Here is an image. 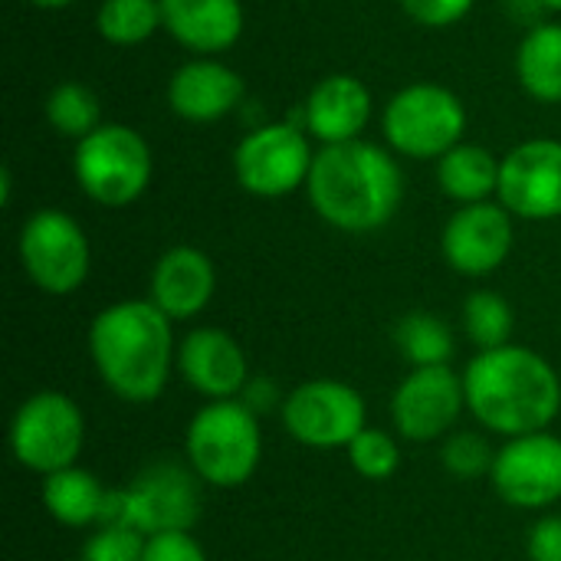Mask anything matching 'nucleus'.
Returning <instances> with one entry per match:
<instances>
[{
	"label": "nucleus",
	"instance_id": "2",
	"mask_svg": "<svg viewBox=\"0 0 561 561\" xmlns=\"http://www.w3.org/2000/svg\"><path fill=\"white\" fill-rule=\"evenodd\" d=\"M89 355L115 398L151 404L161 398L178 358L171 319L151 299L115 302L92 319Z\"/></svg>",
	"mask_w": 561,
	"mask_h": 561
},
{
	"label": "nucleus",
	"instance_id": "25",
	"mask_svg": "<svg viewBox=\"0 0 561 561\" xmlns=\"http://www.w3.org/2000/svg\"><path fill=\"white\" fill-rule=\"evenodd\" d=\"M95 30L112 46H141L164 30L161 0H102L95 10Z\"/></svg>",
	"mask_w": 561,
	"mask_h": 561
},
{
	"label": "nucleus",
	"instance_id": "29",
	"mask_svg": "<svg viewBox=\"0 0 561 561\" xmlns=\"http://www.w3.org/2000/svg\"><path fill=\"white\" fill-rule=\"evenodd\" d=\"M444 467L460 477V480H473V477H490L493 463H496V450L490 447V440L477 431H460L454 437H447L444 450H440Z\"/></svg>",
	"mask_w": 561,
	"mask_h": 561
},
{
	"label": "nucleus",
	"instance_id": "17",
	"mask_svg": "<svg viewBox=\"0 0 561 561\" xmlns=\"http://www.w3.org/2000/svg\"><path fill=\"white\" fill-rule=\"evenodd\" d=\"M174 368L207 401H230L250 381L243 348L224 329H194L178 345Z\"/></svg>",
	"mask_w": 561,
	"mask_h": 561
},
{
	"label": "nucleus",
	"instance_id": "9",
	"mask_svg": "<svg viewBox=\"0 0 561 561\" xmlns=\"http://www.w3.org/2000/svg\"><path fill=\"white\" fill-rule=\"evenodd\" d=\"M16 250L30 283L49 296H69L89 276V237L79 227V220L66 210H36L23 224Z\"/></svg>",
	"mask_w": 561,
	"mask_h": 561
},
{
	"label": "nucleus",
	"instance_id": "34",
	"mask_svg": "<svg viewBox=\"0 0 561 561\" xmlns=\"http://www.w3.org/2000/svg\"><path fill=\"white\" fill-rule=\"evenodd\" d=\"M240 401L260 417V414H270V411H276V404L283 408V398H279V388L270 381V378H253V381H247V388L240 391Z\"/></svg>",
	"mask_w": 561,
	"mask_h": 561
},
{
	"label": "nucleus",
	"instance_id": "16",
	"mask_svg": "<svg viewBox=\"0 0 561 561\" xmlns=\"http://www.w3.org/2000/svg\"><path fill=\"white\" fill-rule=\"evenodd\" d=\"M243 95V76L233 66L220 62L217 56H194L181 62L168 79L171 112L194 125L227 118L233 108H240Z\"/></svg>",
	"mask_w": 561,
	"mask_h": 561
},
{
	"label": "nucleus",
	"instance_id": "24",
	"mask_svg": "<svg viewBox=\"0 0 561 561\" xmlns=\"http://www.w3.org/2000/svg\"><path fill=\"white\" fill-rule=\"evenodd\" d=\"M43 115L53 125L56 135L82 141L89 138L95 128H102V99L92 85L66 79L59 85H53V92L43 102Z\"/></svg>",
	"mask_w": 561,
	"mask_h": 561
},
{
	"label": "nucleus",
	"instance_id": "26",
	"mask_svg": "<svg viewBox=\"0 0 561 561\" xmlns=\"http://www.w3.org/2000/svg\"><path fill=\"white\" fill-rule=\"evenodd\" d=\"M394 342L414 368H437L447 365L454 355V335L444 319L431 312H411L398 322Z\"/></svg>",
	"mask_w": 561,
	"mask_h": 561
},
{
	"label": "nucleus",
	"instance_id": "11",
	"mask_svg": "<svg viewBox=\"0 0 561 561\" xmlns=\"http://www.w3.org/2000/svg\"><path fill=\"white\" fill-rule=\"evenodd\" d=\"M125 493L131 529H138L141 536L191 533L201 519V477L178 460L148 463L125 486Z\"/></svg>",
	"mask_w": 561,
	"mask_h": 561
},
{
	"label": "nucleus",
	"instance_id": "15",
	"mask_svg": "<svg viewBox=\"0 0 561 561\" xmlns=\"http://www.w3.org/2000/svg\"><path fill=\"white\" fill-rule=\"evenodd\" d=\"M513 240H516L513 214L500 201H483V204H463L447 220L440 250L444 260L460 276H490L506 263Z\"/></svg>",
	"mask_w": 561,
	"mask_h": 561
},
{
	"label": "nucleus",
	"instance_id": "18",
	"mask_svg": "<svg viewBox=\"0 0 561 561\" xmlns=\"http://www.w3.org/2000/svg\"><path fill=\"white\" fill-rule=\"evenodd\" d=\"M371 122V89L352 72H332L302 102V128L322 145L358 141Z\"/></svg>",
	"mask_w": 561,
	"mask_h": 561
},
{
	"label": "nucleus",
	"instance_id": "14",
	"mask_svg": "<svg viewBox=\"0 0 561 561\" xmlns=\"http://www.w3.org/2000/svg\"><path fill=\"white\" fill-rule=\"evenodd\" d=\"M463 408V378H457L447 365L414 368L391 398V417L398 434L417 444L444 437L457 424Z\"/></svg>",
	"mask_w": 561,
	"mask_h": 561
},
{
	"label": "nucleus",
	"instance_id": "32",
	"mask_svg": "<svg viewBox=\"0 0 561 561\" xmlns=\"http://www.w3.org/2000/svg\"><path fill=\"white\" fill-rule=\"evenodd\" d=\"M141 561H207V556L191 533H158L145 539Z\"/></svg>",
	"mask_w": 561,
	"mask_h": 561
},
{
	"label": "nucleus",
	"instance_id": "1",
	"mask_svg": "<svg viewBox=\"0 0 561 561\" xmlns=\"http://www.w3.org/2000/svg\"><path fill=\"white\" fill-rule=\"evenodd\" d=\"M306 191L329 227L342 233H375L398 214L404 181L391 148L358 138L322 145Z\"/></svg>",
	"mask_w": 561,
	"mask_h": 561
},
{
	"label": "nucleus",
	"instance_id": "7",
	"mask_svg": "<svg viewBox=\"0 0 561 561\" xmlns=\"http://www.w3.org/2000/svg\"><path fill=\"white\" fill-rule=\"evenodd\" d=\"M316 164L312 135L293 122H266L240 138L233 148V174L253 197H286L309 184Z\"/></svg>",
	"mask_w": 561,
	"mask_h": 561
},
{
	"label": "nucleus",
	"instance_id": "8",
	"mask_svg": "<svg viewBox=\"0 0 561 561\" xmlns=\"http://www.w3.org/2000/svg\"><path fill=\"white\" fill-rule=\"evenodd\" d=\"M85 444V421L72 398L39 391L26 398L10 421V450L20 467L49 477L76 467Z\"/></svg>",
	"mask_w": 561,
	"mask_h": 561
},
{
	"label": "nucleus",
	"instance_id": "22",
	"mask_svg": "<svg viewBox=\"0 0 561 561\" xmlns=\"http://www.w3.org/2000/svg\"><path fill=\"white\" fill-rule=\"evenodd\" d=\"M516 79L542 105L561 102V23L529 26L516 49Z\"/></svg>",
	"mask_w": 561,
	"mask_h": 561
},
{
	"label": "nucleus",
	"instance_id": "6",
	"mask_svg": "<svg viewBox=\"0 0 561 561\" xmlns=\"http://www.w3.org/2000/svg\"><path fill=\"white\" fill-rule=\"evenodd\" d=\"M72 174L89 201L102 207H128L148 191L154 158L141 131L122 122H105L89 138L76 141Z\"/></svg>",
	"mask_w": 561,
	"mask_h": 561
},
{
	"label": "nucleus",
	"instance_id": "23",
	"mask_svg": "<svg viewBox=\"0 0 561 561\" xmlns=\"http://www.w3.org/2000/svg\"><path fill=\"white\" fill-rule=\"evenodd\" d=\"M105 493L108 490L99 483V477L82 467H66L59 473L43 477V506L59 526L69 529L99 526Z\"/></svg>",
	"mask_w": 561,
	"mask_h": 561
},
{
	"label": "nucleus",
	"instance_id": "30",
	"mask_svg": "<svg viewBox=\"0 0 561 561\" xmlns=\"http://www.w3.org/2000/svg\"><path fill=\"white\" fill-rule=\"evenodd\" d=\"M145 539L135 529H108L99 526L85 546H82V559L79 561H141L145 559Z\"/></svg>",
	"mask_w": 561,
	"mask_h": 561
},
{
	"label": "nucleus",
	"instance_id": "19",
	"mask_svg": "<svg viewBox=\"0 0 561 561\" xmlns=\"http://www.w3.org/2000/svg\"><path fill=\"white\" fill-rule=\"evenodd\" d=\"M217 289V270L210 256L197 247H171L158 256L151 270L148 299L171 319H194L201 316Z\"/></svg>",
	"mask_w": 561,
	"mask_h": 561
},
{
	"label": "nucleus",
	"instance_id": "37",
	"mask_svg": "<svg viewBox=\"0 0 561 561\" xmlns=\"http://www.w3.org/2000/svg\"><path fill=\"white\" fill-rule=\"evenodd\" d=\"M539 3H542V7H546L549 13H559V10H561V0H539Z\"/></svg>",
	"mask_w": 561,
	"mask_h": 561
},
{
	"label": "nucleus",
	"instance_id": "3",
	"mask_svg": "<svg viewBox=\"0 0 561 561\" xmlns=\"http://www.w3.org/2000/svg\"><path fill=\"white\" fill-rule=\"evenodd\" d=\"M463 391L480 427L510 440L546 431L561 411L556 368L523 345L480 352L463 371Z\"/></svg>",
	"mask_w": 561,
	"mask_h": 561
},
{
	"label": "nucleus",
	"instance_id": "35",
	"mask_svg": "<svg viewBox=\"0 0 561 561\" xmlns=\"http://www.w3.org/2000/svg\"><path fill=\"white\" fill-rule=\"evenodd\" d=\"M506 10H510L519 23H533V26H539V23H542V13H549L539 0H506Z\"/></svg>",
	"mask_w": 561,
	"mask_h": 561
},
{
	"label": "nucleus",
	"instance_id": "36",
	"mask_svg": "<svg viewBox=\"0 0 561 561\" xmlns=\"http://www.w3.org/2000/svg\"><path fill=\"white\" fill-rule=\"evenodd\" d=\"M26 3L39 7V10H66V7H72L76 0H26Z\"/></svg>",
	"mask_w": 561,
	"mask_h": 561
},
{
	"label": "nucleus",
	"instance_id": "5",
	"mask_svg": "<svg viewBox=\"0 0 561 561\" xmlns=\"http://www.w3.org/2000/svg\"><path fill=\"white\" fill-rule=\"evenodd\" d=\"M381 131L388 148L398 154L414 161H440L463 141L467 105L440 82H414L388 99Z\"/></svg>",
	"mask_w": 561,
	"mask_h": 561
},
{
	"label": "nucleus",
	"instance_id": "31",
	"mask_svg": "<svg viewBox=\"0 0 561 561\" xmlns=\"http://www.w3.org/2000/svg\"><path fill=\"white\" fill-rule=\"evenodd\" d=\"M477 0H401V10L427 30H447L460 23Z\"/></svg>",
	"mask_w": 561,
	"mask_h": 561
},
{
	"label": "nucleus",
	"instance_id": "10",
	"mask_svg": "<svg viewBox=\"0 0 561 561\" xmlns=\"http://www.w3.org/2000/svg\"><path fill=\"white\" fill-rule=\"evenodd\" d=\"M279 411H283V424L289 437L316 450L348 447L368 427L365 398L352 385H342L332 378H316V381L299 385L283 401Z\"/></svg>",
	"mask_w": 561,
	"mask_h": 561
},
{
	"label": "nucleus",
	"instance_id": "28",
	"mask_svg": "<svg viewBox=\"0 0 561 561\" xmlns=\"http://www.w3.org/2000/svg\"><path fill=\"white\" fill-rule=\"evenodd\" d=\"M348 460H352V467H355L358 477L381 483V480H388V477L398 473V467H401V450H398V444H394L391 434L375 431V427H365V431L348 444Z\"/></svg>",
	"mask_w": 561,
	"mask_h": 561
},
{
	"label": "nucleus",
	"instance_id": "4",
	"mask_svg": "<svg viewBox=\"0 0 561 561\" xmlns=\"http://www.w3.org/2000/svg\"><path fill=\"white\" fill-rule=\"evenodd\" d=\"M187 467L214 490L243 486L263 457L260 417L240 401L204 404L187 427Z\"/></svg>",
	"mask_w": 561,
	"mask_h": 561
},
{
	"label": "nucleus",
	"instance_id": "12",
	"mask_svg": "<svg viewBox=\"0 0 561 561\" xmlns=\"http://www.w3.org/2000/svg\"><path fill=\"white\" fill-rule=\"evenodd\" d=\"M496 197L523 220L561 217V138H529L506 151Z\"/></svg>",
	"mask_w": 561,
	"mask_h": 561
},
{
	"label": "nucleus",
	"instance_id": "20",
	"mask_svg": "<svg viewBox=\"0 0 561 561\" xmlns=\"http://www.w3.org/2000/svg\"><path fill=\"white\" fill-rule=\"evenodd\" d=\"M164 30L194 56H220L243 36L240 0H161Z\"/></svg>",
	"mask_w": 561,
	"mask_h": 561
},
{
	"label": "nucleus",
	"instance_id": "33",
	"mask_svg": "<svg viewBox=\"0 0 561 561\" xmlns=\"http://www.w3.org/2000/svg\"><path fill=\"white\" fill-rule=\"evenodd\" d=\"M529 559L533 561H561V519L546 516L529 533Z\"/></svg>",
	"mask_w": 561,
	"mask_h": 561
},
{
	"label": "nucleus",
	"instance_id": "13",
	"mask_svg": "<svg viewBox=\"0 0 561 561\" xmlns=\"http://www.w3.org/2000/svg\"><path fill=\"white\" fill-rule=\"evenodd\" d=\"M490 483L500 500L516 510H546L559 503L561 437L546 431L513 437L503 450H496Z\"/></svg>",
	"mask_w": 561,
	"mask_h": 561
},
{
	"label": "nucleus",
	"instance_id": "27",
	"mask_svg": "<svg viewBox=\"0 0 561 561\" xmlns=\"http://www.w3.org/2000/svg\"><path fill=\"white\" fill-rule=\"evenodd\" d=\"M513 325H516L513 306L500 293L480 289V293L467 296V302H463V329H467V339L480 352H493V348L510 345Z\"/></svg>",
	"mask_w": 561,
	"mask_h": 561
},
{
	"label": "nucleus",
	"instance_id": "21",
	"mask_svg": "<svg viewBox=\"0 0 561 561\" xmlns=\"http://www.w3.org/2000/svg\"><path fill=\"white\" fill-rule=\"evenodd\" d=\"M437 184L457 204H483L500 191V158L483 145L460 141L437 161Z\"/></svg>",
	"mask_w": 561,
	"mask_h": 561
}]
</instances>
